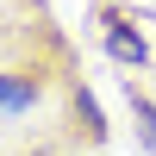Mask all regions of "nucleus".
Masks as SVG:
<instances>
[{"mask_svg":"<svg viewBox=\"0 0 156 156\" xmlns=\"http://www.w3.org/2000/svg\"><path fill=\"white\" fill-rule=\"evenodd\" d=\"M0 106H31V81H0Z\"/></svg>","mask_w":156,"mask_h":156,"instance_id":"1","label":"nucleus"},{"mask_svg":"<svg viewBox=\"0 0 156 156\" xmlns=\"http://www.w3.org/2000/svg\"><path fill=\"white\" fill-rule=\"evenodd\" d=\"M112 50H119V56H131V62H137V56H144V44H137V37H131V31H112Z\"/></svg>","mask_w":156,"mask_h":156,"instance_id":"2","label":"nucleus"}]
</instances>
